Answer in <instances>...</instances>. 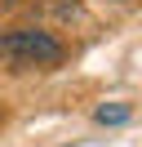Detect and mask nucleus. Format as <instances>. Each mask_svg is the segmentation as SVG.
<instances>
[{
  "mask_svg": "<svg viewBox=\"0 0 142 147\" xmlns=\"http://www.w3.org/2000/svg\"><path fill=\"white\" fill-rule=\"evenodd\" d=\"M0 54L13 67H53L62 63V45L44 31H9L0 36Z\"/></svg>",
  "mask_w": 142,
  "mask_h": 147,
  "instance_id": "f257e3e1",
  "label": "nucleus"
},
{
  "mask_svg": "<svg viewBox=\"0 0 142 147\" xmlns=\"http://www.w3.org/2000/svg\"><path fill=\"white\" fill-rule=\"evenodd\" d=\"M98 120H102V125H107V120L120 125V120H129V107H102V111H98Z\"/></svg>",
  "mask_w": 142,
  "mask_h": 147,
  "instance_id": "f03ea898",
  "label": "nucleus"
}]
</instances>
